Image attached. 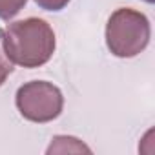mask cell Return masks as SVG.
<instances>
[{"label":"cell","instance_id":"3957f363","mask_svg":"<svg viewBox=\"0 0 155 155\" xmlns=\"http://www.w3.org/2000/svg\"><path fill=\"white\" fill-rule=\"evenodd\" d=\"M15 104L18 113L37 124H46L55 120L64 108V95L62 91L46 81H31L22 84L17 90Z\"/></svg>","mask_w":155,"mask_h":155},{"label":"cell","instance_id":"277c9868","mask_svg":"<svg viewBox=\"0 0 155 155\" xmlns=\"http://www.w3.org/2000/svg\"><path fill=\"white\" fill-rule=\"evenodd\" d=\"M91 153V148H88L82 140H79L77 137H69V135H57L51 139V144L48 148V153Z\"/></svg>","mask_w":155,"mask_h":155},{"label":"cell","instance_id":"52a82bcc","mask_svg":"<svg viewBox=\"0 0 155 155\" xmlns=\"http://www.w3.org/2000/svg\"><path fill=\"white\" fill-rule=\"evenodd\" d=\"M71 0H35V4L46 11H62Z\"/></svg>","mask_w":155,"mask_h":155},{"label":"cell","instance_id":"5b68a950","mask_svg":"<svg viewBox=\"0 0 155 155\" xmlns=\"http://www.w3.org/2000/svg\"><path fill=\"white\" fill-rule=\"evenodd\" d=\"M26 4H28V0H0V18L11 20L24 9Z\"/></svg>","mask_w":155,"mask_h":155},{"label":"cell","instance_id":"7a4b0ae2","mask_svg":"<svg viewBox=\"0 0 155 155\" xmlns=\"http://www.w3.org/2000/svg\"><path fill=\"white\" fill-rule=\"evenodd\" d=\"M151 28L144 13L131 8H119L106 24V46L119 58H133L150 44Z\"/></svg>","mask_w":155,"mask_h":155},{"label":"cell","instance_id":"ba28073f","mask_svg":"<svg viewBox=\"0 0 155 155\" xmlns=\"http://www.w3.org/2000/svg\"><path fill=\"white\" fill-rule=\"evenodd\" d=\"M144 2H148V4H153V2H155V0H144Z\"/></svg>","mask_w":155,"mask_h":155},{"label":"cell","instance_id":"8992f818","mask_svg":"<svg viewBox=\"0 0 155 155\" xmlns=\"http://www.w3.org/2000/svg\"><path fill=\"white\" fill-rule=\"evenodd\" d=\"M11 71H13V62L8 58V55L2 48V31H0V88L4 86V82L8 81Z\"/></svg>","mask_w":155,"mask_h":155},{"label":"cell","instance_id":"6da1fadb","mask_svg":"<svg viewBox=\"0 0 155 155\" xmlns=\"http://www.w3.org/2000/svg\"><path fill=\"white\" fill-rule=\"evenodd\" d=\"M2 48L13 66L40 68L55 53L57 38L53 28L42 18H24L11 22L2 31Z\"/></svg>","mask_w":155,"mask_h":155}]
</instances>
